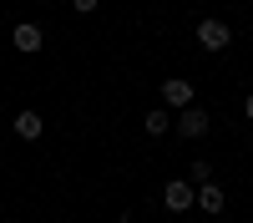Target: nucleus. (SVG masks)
I'll return each instance as SVG.
<instances>
[{
  "label": "nucleus",
  "mask_w": 253,
  "mask_h": 223,
  "mask_svg": "<svg viewBox=\"0 0 253 223\" xmlns=\"http://www.w3.org/2000/svg\"><path fill=\"white\" fill-rule=\"evenodd\" d=\"M228 41H233V26L223 15H203L198 20V46L203 51H228Z\"/></svg>",
  "instance_id": "obj_1"
},
{
  "label": "nucleus",
  "mask_w": 253,
  "mask_h": 223,
  "mask_svg": "<svg viewBox=\"0 0 253 223\" xmlns=\"http://www.w3.org/2000/svg\"><path fill=\"white\" fill-rule=\"evenodd\" d=\"M162 203H167V208H172V213H187V208H193V203H198V188H193V182H187V178H172V182H167V188H162Z\"/></svg>",
  "instance_id": "obj_2"
},
{
  "label": "nucleus",
  "mask_w": 253,
  "mask_h": 223,
  "mask_svg": "<svg viewBox=\"0 0 253 223\" xmlns=\"http://www.w3.org/2000/svg\"><path fill=\"white\" fill-rule=\"evenodd\" d=\"M162 101H167V107H193V87H187V81L182 76H172V81H162Z\"/></svg>",
  "instance_id": "obj_3"
},
{
  "label": "nucleus",
  "mask_w": 253,
  "mask_h": 223,
  "mask_svg": "<svg viewBox=\"0 0 253 223\" xmlns=\"http://www.w3.org/2000/svg\"><path fill=\"white\" fill-rule=\"evenodd\" d=\"M10 41H15V51H41V26H31V20H20V26L10 31Z\"/></svg>",
  "instance_id": "obj_4"
},
{
  "label": "nucleus",
  "mask_w": 253,
  "mask_h": 223,
  "mask_svg": "<svg viewBox=\"0 0 253 223\" xmlns=\"http://www.w3.org/2000/svg\"><path fill=\"white\" fill-rule=\"evenodd\" d=\"M193 208H203V213H223V188L218 182H198V203Z\"/></svg>",
  "instance_id": "obj_5"
},
{
  "label": "nucleus",
  "mask_w": 253,
  "mask_h": 223,
  "mask_svg": "<svg viewBox=\"0 0 253 223\" xmlns=\"http://www.w3.org/2000/svg\"><path fill=\"white\" fill-rule=\"evenodd\" d=\"M177 132H182V137H203V132H208V112H203V107H187L182 122H177Z\"/></svg>",
  "instance_id": "obj_6"
},
{
  "label": "nucleus",
  "mask_w": 253,
  "mask_h": 223,
  "mask_svg": "<svg viewBox=\"0 0 253 223\" xmlns=\"http://www.w3.org/2000/svg\"><path fill=\"white\" fill-rule=\"evenodd\" d=\"M15 137L36 142V137H41V112H20V117H15Z\"/></svg>",
  "instance_id": "obj_7"
},
{
  "label": "nucleus",
  "mask_w": 253,
  "mask_h": 223,
  "mask_svg": "<svg viewBox=\"0 0 253 223\" xmlns=\"http://www.w3.org/2000/svg\"><path fill=\"white\" fill-rule=\"evenodd\" d=\"M147 132H152V137H167V112H147Z\"/></svg>",
  "instance_id": "obj_8"
},
{
  "label": "nucleus",
  "mask_w": 253,
  "mask_h": 223,
  "mask_svg": "<svg viewBox=\"0 0 253 223\" xmlns=\"http://www.w3.org/2000/svg\"><path fill=\"white\" fill-rule=\"evenodd\" d=\"M198 182H213V168H208V162H193V188Z\"/></svg>",
  "instance_id": "obj_9"
},
{
  "label": "nucleus",
  "mask_w": 253,
  "mask_h": 223,
  "mask_svg": "<svg viewBox=\"0 0 253 223\" xmlns=\"http://www.w3.org/2000/svg\"><path fill=\"white\" fill-rule=\"evenodd\" d=\"M71 5H76V15H91V10H96V0H71Z\"/></svg>",
  "instance_id": "obj_10"
},
{
  "label": "nucleus",
  "mask_w": 253,
  "mask_h": 223,
  "mask_svg": "<svg viewBox=\"0 0 253 223\" xmlns=\"http://www.w3.org/2000/svg\"><path fill=\"white\" fill-rule=\"evenodd\" d=\"M243 107H248V117H253V96H248V101H243Z\"/></svg>",
  "instance_id": "obj_11"
}]
</instances>
